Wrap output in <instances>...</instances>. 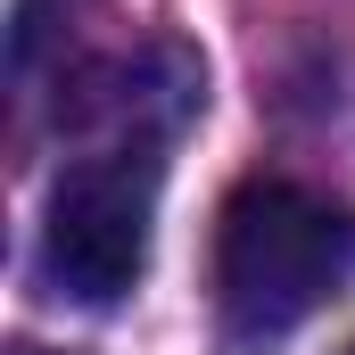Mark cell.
Masks as SVG:
<instances>
[{
  "mask_svg": "<svg viewBox=\"0 0 355 355\" xmlns=\"http://www.w3.org/2000/svg\"><path fill=\"white\" fill-rule=\"evenodd\" d=\"M355 289V207L306 182H240L215 232V306L223 331L265 347Z\"/></svg>",
  "mask_w": 355,
  "mask_h": 355,
  "instance_id": "1",
  "label": "cell"
},
{
  "mask_svg": "<svg viewBox=\"0 0 355 355\" xmlns=\"http://www.w3.org/2000/svg\"><path fill=\"white\" fill-rule=\"evenodd\" d=\"M157 174H166V141H91L58 174L42 215V289L75 306L132 297V281L149 272Z\"/></svg>",
  "mask_w": 355,
  "mask_h": 355,
  "instance_id": "2",
  "label": "cell"
},
{
  "mask_svg": "<svg viewBox=\"0 0 355 355\" xmlns=\"http://www.w3.org/2000/svg\"><path fill=\"white\" fill-rule=\"evenodd\" d=\"M17 355H42V347H17Z\"/></svg>",
  "mask_w": 355,
  "mask_h": 355,
  "instance_id": "3",
  "label": "cell"
},
{
  "mask_svg": "<svg viewBox=\"0 0 355 355\" xmlns=\"http://www.w3.org/2000/svg\"><path fill=\"white\" fill-rule=\"evenodd\" d=\"M347 355H355V347H347Z\"/></svg>",
  "mask_w": 355,
  "mask_h": 355,
  "instance_id": "4",
  "label": "cell"
}]
</instances>
